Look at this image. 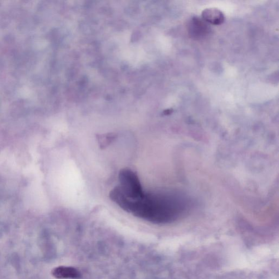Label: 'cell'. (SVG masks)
Masks as SVG:
<instances>
[{
	"label": "cell",
	"instance_id": "6da1fadb",
	"mask_svg": "<svg viewBox=\"0 0 279 279\" xmlns=\"http://www.w3.org/2000/svg\"><path fill=\"white\" fill-rule=\"evenodd\" d=\"M202 17L204 21L214 25H221L225 20L224 14L217 8L205 9L203 12Z\"/></svg>",
	"mask_w": 279,
	"mask_h": 279
},
{
	"label": "cell",
	"instance_id": "7a4b0ae2",
	"mask_svg": "<svg viewBox=\"0 0 279 279\" xmlns=\"http://www.w3.org/2000/svg\"><path fill=\"white\" fill-rule=\"evenodd\" d=\"M52 275L58 279H79L80 273L75 268L65 266H60L53 269Z\"/></svg>",
	"mask_w": 279,
	"mask_h": 279
}]
</instances>
